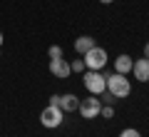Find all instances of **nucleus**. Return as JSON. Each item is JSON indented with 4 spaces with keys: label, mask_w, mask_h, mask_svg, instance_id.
<instances>
[{
    "label": "nucleus",
    "mask_w": 149,
    "mask_h": 137,
    "mask_svg": "<svg viewBox=\"0 0 149 137\" xmlns=\"http://www.w3.org/2000/svg\"><path fill=\"white\" fill-rule=\"evenodd\" d=\"M107 92H112L117 100H124V97L132 95V82L127 80V75L112 72V75H107Z\"/></svg>",
    "instance_id": "f257e3e1"
},
{
    "label": "nucleus",
    "mask_w": 149,
    "mask_h": 137,
    "mask_svg": "<svg viewBox=\"0 0 149 137\" xmlns=\"http://www.w3.org/2000/svg\"><path fill=\"white\" fill-rule=\"evenodd\" d=\"M82 82H85V90L90 95H102L107 90V72L87 70V72H82Z\"/></svg>",
    "instance_id": "f03ea898"
},
{
    "label": "nucleus",
    "mask_w": 149,
    "mask_h": 137,
    "mask_svg": "<svg viewBox=\"0 0 149 137\" xmlns=\"http://www.w3.org/2000/svg\"><path fill=\"white\" fill-rule=\"evenodd\" d=\"M107 60H109L107 50L100 48V45H95L92 50H87V53H85V67L87 70H102L107 65Z\"/></svg>",
    "instance_id": "7ed1b4c3"
},
{
    "label": "nucleus",
    "mask_w": 149,
    "mask_h": 137,
    "mask_svg": "<svg viewBox=\"0 0 149 137\" xmlns=\"http://www.w3.org/2000/svg\"><path fill=\"white\" fill-rule=\"evenodd\" d=\"M40 122H42V127H47V130H55V127H60L65 122V112L60 110V107H55V105H47L40 112Z\"/></svg>",
    "instance_id": "20e7f679"
},
{
    "label": "nucleus",
    "mask_w": 149,
    "mask_h": 137,
    "mask_svg": "<svg viewBox=\"0 0 149 137\" xmlns=\"http://www.w3.org/2000/svg\"><path fill=\"white\" fill-rule=\"evenodd\" d=\"M100 110H102V102L97 95H87L85 100H80V107H77V112H80L85 120H95V117H100Z\"/></svg>",
    "instance_id": "39448f33"
},
{
    "label": "nucleus",
    "mask_w": 149,
    "mask_h": 137,
    "mask_svg": "<svg viewBox=\"0 0 149 137\" xmlns=\"http://www.w3.org/2000/svg\"><path fill=\"white\" fill-rule=\"evenodd\" d=\"M132 75H134V80H139V82H149V58L142 55L139 60H134Z\"/></svg>",
    "instance_id": "423d86ee"
},
{
    "label": "nucleus",
    "mask_w": 149,
    "mask_h": 137,
    "mask_svg": "<svg viewBox=\"0 0 149 137\" xmlns=\"http://www.w3.org/2000/svg\"><path fill=\"white\" fill-rule=\"evenodd\" d=\"M50 72H52L55 77H60V80H67L70 75H72V70H70L67 60L60 58V60H50Z\"/></svg>",
    "instance_id": "0eeeda50"
},
{
    "label": "nucleus",
    "mask_w": 149,
    "mask_h": 137,
    "mask_svg": "<svg viewBox=\"0 0 149 137\" xmlns=\"http://www.w3.org/2000/svg\"><path fill=\"white\" fill-rule=\"evenodd\" d=\"M132 65H134V58H129L127 53H122V55H117V58H114V72L129 75V72H132Z\"/></svg>",
    "instance_id": "6e6552de"
},
{
    "label": "nucleus",
    "mask_w": 149,
    "mask_h": 137,
    "mask_svg": "<svg viewBox=\"0 0 149 137\" xmlns=\"http://www.w3.org/2000/svg\"><path fill=\"white\" fill-rule=\"evenodd\" d=\"M80 107V97L72 95V92H67V95H60V110L62 112H74Z\"/></svg>",
    "instance_id": "1a4fd4ad"
},
{
    "label": "nucleus",
    "mask_w": 149,
    "mask_h": 137,
    "mask_svg": "<svg viewBox=\"0 0 149 137\" xmlns=\"http://www.w3.org/2000/svg\"><path fill=\"white\" fill-rule=\"evenodd\" d=\"M97 42H95V37H90V35H80L77 40H74V53L77 55H85L87 50H92Z\"/></svg>",
    "instance_id": "9d476101"
},
{
    "label": "nucleus",
    "mask_w": 149,
    "mask_h": 137,
    "mask_svg": "<svg viewBox=\"0 0 149 137\" xmlns=\"http://www.w3.org/2000/svg\"><path fill=\"white\" fill-rule=\"evenodd\" d=\"M47 58H50V60H60V58H65V53H62L60 45H52V48L47 50Z\"/></svg>",
    "instance_id": "9b49d317"
},
{
    "label": "nucleus",
    "mask_w": 149,
    "mask_h": 137,
    "mask_svg": "<svg viewBox=\"0 0 149 137\" xmlns=\"http://www.w3.org/2000/svg\"><path fill=\"white\" fill-rule=\"evenodd\" d=\"M70 70L72 72H85V60H72L70 63Z\"/></svg>",
    "instance_id": "f8f14e48"
},
{
    "label": "nucleus",
    "mask_w": 149,
    "mask_h": 137,
    "mask_svg": "<svg viewBox=\"0 0 149 137\" xmlns=\"http://www.w3.org/2000/svg\"><path fill=\"white\" fill-rule=\"evenodd\" d=\"M100 115H104V120H112V117H114V107L112 105H102Z\"/></svg>",
    "instance_id": "ddd939ff"
},
{
    "label": "nucleus",
    "mask_w": 149,
    "mask_h": 137,
    "mask_svg": "<svg viewBox=\"0 0 149 137\" xmlns=\"http://www.w3.org/2000/svg\"><path fill=\"white\" fill-rule=\"evenodd\" d=\"M102 95H104V97H102V105H114V102H117V97H114V95H112V92H107V90H104V92H102Z\"/></svg>",
    "instance_id": "4468645a"
},
{
    "label": "nucleus",
    "mask_w": 149,
    "mask_h": 137,
    "mask_svg": "<svg viewBox=\"0 0 149 137\" xmlns=\"http://www.w3.org/2000/svg\"><path fill=\"white\" fill-rule=\"evenodd\" d=\"M119 137H142V135H139V130H134V127H127V130L119 132Z\"/></svg>",
    "instance_id": "2eb2a0df"
},
{
    "label": "nucleus",
    "mask_w": 149,
    "mask_h": 137,
    "mask_svg": "<svg viewBox=\"0 0 149 137\" xmlns=\"http://www.w3.org/2000/svg\"><path fill=\"white\" fill-rule=\"evenodd\" d=\"M50 105H55V107H60V95H52V97H50Z\"/></svg>",
    "instance_id": "dca6fc26"
},
{
    "label": "nucleus",
    "mask_w": 149,
    "mask_h": 137,
    "mask_svg": "<svg viewBox=\"0 0 149 137\" xmlns=\"http://www.w3.org/2000/svg\"><path fill=\"white\" fill-rule=\"evenodd\" d=\"M144 58H149V42H144Z\"/></svg>",
    "instance_id": "f3484780"
},
{
    "label": "nucleus",
    "mask_w": 149,
    "mask_h": 137,
    "mask_svg": "<svg viewBox=\"0 0 149 137\" xmlns=\"http://www.w3.org/2000/svg\"><path fill=\"white\" fill-rule=\"evenodd\" d=\"M100 3L102 5H109V3H114V0H100Z\"/></svg>",
    "instance_id": "a211bd4d"
},
{
    "label": "nucleus",
    "mask_w": 149,
    "mask_h": 137,
    "mask_svg": "<svg viewBox=\"0 0 149 137\" xmlns=\"http://www.w3.org/2000/svg\"><path fill=\"white\" fill-rule=\"evenodd\" d=\"M3 40H5V37H3V32H0V48H3Z\"/></svg>",
    "instance_id": "6ab92c4d"
}]
</instances>
